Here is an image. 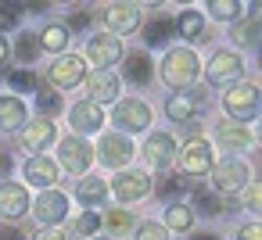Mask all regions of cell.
<instances>
[{
	"label": "cell",
	"mask_w": 262,
	"mask_h": 240,
	"mask_svg": "<svg viewBox=\"0 0 262 240\" xmlns=\"http://www.w3.org/2000/svg\"><path fill=\"white\" fill-rule=\"evenodd\" d=\"M198 54L194 51H187V47H172L169 54H165V61H162V79L172 86V90H183V86H190L194 79H198Z\"/></svg>",
	"instance_id": "cell-1"
},
{
	"label": "cell",
	"mask_w": 262,
	"mask_h": 240,
	"mask_svg": "<svg viewBox=\"0 0 262 240\" xmlns=\"http://www.w3.org/2000/svg\"><path fill=\"white\" fill-rule=\"evenodd\" d=\"M248 183H251V172H248V165L241 158H226V161H219L212 169V186L219 194H241Z\"/></svg>",
	"instance_id": "cell-2"
},
{
	"label": "cell",
	"mask_w": 262,
	"mask_h": 240,
	"mask_svg": "<svg viewBox=\"0 0 262 240\" xmlns=\"http://www.w3.org/2000/svg\"><path fill=\"white\" fill-rule=\"evenodd\" d=\"M223 108H226V115L233 118V122H248V118H255L258 115V90L251 86V83H244V86H233L226 97H223Z\"/></svg>",
	"instance_id": "cell-3"
},
{
	"label": "cell",
	"mask_w": 262,
	"mask_h": 240,
	"mask_svg": "<svg viewBox=\"0 0 262 240\" xmlns=\"http://www.w3.org/2000/svg\"><path fill=\"white\" fill-rule=\"evenodd\" d=\"M112 122L122 129V136H126V133H144L147 122H151V108H147L144 101H133V97H129V101H119Z\"/></svg>",
	"instance_id": "cell-4"
},
{
	"label": "cell",
	"mask_w": 262,
	"mask_h": 240,
	"mask_svg": "<svg viewBox=\"0 0 262 240\" xmlns=\"http://www.w3.org/2000/svg\"><path fill=\"white\" fill-rule=\"evenodd\" d=\"M241 72H244V61L233 51H215L212 61H208V83L212 86H223L230 79H241Z\"/></svg>",
	"instance_id": "cell-5"
},
{
	"label": "cell",
	"mask_w": 262,
	"mask_h": 240,
	"mask_svg": "<svg viewBox=\"0 0 262 240\" xmlns=\"http://www.w3.org/2000/svg\"><path fill=\"white\" fill-rule=\"evenodd\" d=\"M133 143H129V136H122V133H112V136H101V143H97V158L108 165V169H122L129 158H133Z\"/></svg>",
	"instance_id": "cell-6"
},
{
	"label": "cell",
	"mask_w": 262,
	"mask_h": 240,
	"mask_svg": "<svg viewBox=\"0 0 262 240\" xmlns=\"http://www.w3.org/2000/svg\"><path fill=\"white\" fill-rule=\"evenodd\" d=\"M180 169L187 176H208L212 172V147L205 140H190L183 151H180Z\"/></svg>",
	"instance_id": "cell-7"
},
{
	"label": "cell",
	"mask_w": 262,
	"mask_h": 240,
	"mask_svg": "<svg viewBox=\"0 0 262 240\" xmlns=\"http://www.w3.org/2000/svg\"><path fill=\"white\" fill-rule=\"evenodd\" d=\"M112 190H115V197H119L122 204H129V201H140V197L151 190V179H147V172L126 169V172H119V176H115Z\"/></svg>",
	"instance_id": "cell-8"
},
{
	"label": "cell",
	"mask_w": 262,
	"mask_h": 240,
	"mask_svg": "<svg viewBox=\"0 0 262 240\" xmlns=\"http://www.w3.org/2000/svg\"><path fill=\"white\" fill-rule=\"evenodd\" d=\"M33 211H36V222H43V226H58V222L69 215V197L58 194V190H43V194L36 197Z\"/></svg>",
	"instance_id": "cell-9"
},
{
	"label": "cell",
	"mask_w": 262,
	"mask_h": 240,
	"mask_svg": "<svg viewBox=\"0 0 262 240\" xmlns=\"http://www.w3.org/2000/svg\"><path fill=\"white\" fill-rule=\"evenodd\" d=\"M83 76H86V65H83V58H76V54L58 58V61L51 65V83H54V86H61V90L79 86V83H83Z\"/></svg>",
	"instance_id": "cell-10"
},
{
	"label": "cell",
	"mask_w": 262,
	"mask_h": 240,
	"mask_svg": "<svg viewBox=\"0 0 262 240\" xmlns=\"http://www.w3.org/2000/svg\"><path fill=\"white\" fill-rule=\"evenodd\" d=\"M90 161H94V147L86 140H79V136H65L61 140V165L69 172H86Z\"/></svg>",
	"instance_id": "cell-11"
},
{
	"label": "cell",
	"mask_w": 262,
	"mask_h": 240,
	"mask_svg": "<svg viewBox=\"0 0 262 240\" xmlns=\"http://www.w3.org/2000/svg\"><path fill=\"white\" fill-rule=\"evenodd\" d=\"M104 22H108V29H112L115 40H119V36H126V33L137 29V22H140V8H137V4H108Z\"/></svg>",
	"instance_id": "cell-12"
},
{
	"label": "cell",
	"mask_w": 262,
	"mask_h": 240,
	"mask_svg": "<svg viewBox=\"0 0 262 240\" xmlns=\"http://www.w3.org/2000/svg\"><path fill=\"white\" fill-rule=\"evenodd\" d=\"M144 158H147L151 169H165V165H172V158H176V143H172V136H169V133H151L147 143H144Z\"/></svg>",
	"instance_id": "cell-13"
},
{
	"label": "cell",
	"mask_w": 262,
	"mask_h": 240,
	"mask_svg": "<svg viewBox=\"0 0 262 240\" xmlns=\"http://www.w3.org/2000/svg\"><path fill=\"white\" fill-rule=\"evenodd\" d=\"M86 58H90L94 65H101V72H104L108 65H115V61L122 58V43H119L115 36H90Z\"/></svg>",
	"instance_id": "cell-14"
},
{
	"label": "cell",
	"mask_w": 262,
	"mask_h": 240,
	"mask_svg": "<svg viewBox=\"0 0 262 240\" xmlns=\"http://www.w3.org/2000/svg\"><path fill=\"white\" fill-rule=\"evenodd\" d=\"M69 126H72V129H79V133H97V129L104 126V115H101V108H97V104L79 101V104H72V108H69Z\"/></svg>",
	"instance_id": "cell-15"
},
{
	"label": "cell",
	"mask_w": 262,
	"mask_h": 240,
	"mask_svg": "<svg viewBox=\"0 0 262 240\" xmlns=\"http://www.w3.org/2000/svg\"><path fill=\"white\" fill-rule=\"evenodd\" d=\"M26 211H29L26 186H18V183H4V186H0V215H4V219H18Z\"/></svg>",
	"instance_id": "cell-16"
},
{
	"label": "cell",
	"mask_w": 262,
	"mask_h": 240,
	"mask_svg": "<svg viewBox=\"0 0 262 240\" xmlns=\"http://www.w3.org/2000/svg\"><path fill=\"white\" fill-rule=\"evenodd\" d=\"M126 79L129 83H137V86H147L151 79H155V65H151V58L144 54V51H133V54H126Z\"/></svg>",
	"instance_id": "cell-17"
},
{
	"label": "cell",
	"mask_w": 262,
	"mask_h": 240,
	"mask_svg": "<svg viewBox=\"0 0 262 240\" xmlns=\"http://www.w3.org/2000/svg\"><path fill=\"white\" fill-rule=\"evenodd\" d=\"M212 136H215V143H219L223 151H244V147H248V129H244L241 122H219Z\"/></svg>",
	"instance_id": "cell-18"
},
{
	"label": "cell",
	"mask_w": 262,
	"mask_h": 240,
	"mask_svg": "<svg viewBox=\"0 0 262 240\" xmlns=\"http://www.w3.org/2000/svg\"><path fill=\"white\" fill-rule=\"evenodd\" d=\"M119 97V79L112 72H94L90 76V104H104V101H115Z\"/></svg>",
	"instance_id": "cell-19"
},
{
	"label": "cell",
	"mask_w": 262,
	"mask_h": 240,
	"mask_svg": "<svg viewBox=\"0 0 262 240\" xmlns=\"http://www.w3.org/2000/svg\"><path fill=\"white\" fill-rule=\"evenodd\" d=\"M54 140V122H29L26 129H22V147L26 151H43L47 143Z\"/></svg>",
	"instance_id": "cell-20"
},
{
	"label": "cell",
	"mask_w": 262,
	"mask_h": 240,
	"mask_svg": "<svg viewBox=\"0 0 262 240\" xmlns=\"http://www.w3.org/2000/svg\"><path fill=\"white\" fill-rule=\"evenodd\" d=\"M26 179L33 183V186H51L54 179H58V165L51 161V158H29L26 161Z\"/></svg>",
	"instance_id": "cell-21"
},
{
	"label": "cell",
	"mask_w": 262,
	"mask_h": 240,
	"mask_svg": "<svg viewBox=\"0 0 262 240\" xmlns=\"http://www.w3.org/2000/svg\"><path fill=\"white\" fill-rule=\"evenodd\" d=\"M255 8H258V4H251L248 22H233V29H230V40L241 43V47H255V43H258V11H255Z\"/></svg>",
	"instance_id": "cell-22"
},
{
	"label": "cell",
	"mask_w": 262,
	"mask_h": 240,
	"mask_svg": "<svg viewBox=\"0 0 262 240\" xmlns=\"http://www.w3.org/2000/svg\"><path fill=\"white\" fill-rule=\"evenodd\" d=\"M194 111H198L194 93H172V97L165 101V115H169L172 122H190V118H194Z\"/></svg>",
	"instance_id": "cell-23"
},
{
	"label": "cell",
	"mask_w": 262,
	"mask_h": 240,
	"mask_svg": "<svg viewBox=\"0 0 262 240\" xmlns=\"http://www.w3.org/2000/svg\"><path fill=\"white\" fill-rule=\"evenodd\" d=\"M26 122V104L18 97H0V129H18Z\"/></svg>",
	"instance_id": "cell-24"
},
{
	"label": "cell",
	"mask_w": 262,
	"mask_h": 240,
	"mask_svg": "<svg viewBox=\"0 0 262 240\" xmlns=\"http://www.w3.org/2000/svg\"><path fill=\"white\" fill-rule=\"evenodd\" d=\"M76 197L86 204V208H97L104 197H108V186H104V179H97V176H90V179H83L79 183V190H76Z\"/></svg>",
	"instance_id": "cell-25"
},
{
	"label": "cell",
	"mask_w": 262,
	"mask_h": 240,
	"mask_svg": "<svg viewBox=\"0 0 262 240\" xmlns=\"http://www.w3.org/2000/svg\"><path fill=\"white\" fill-rule=\"evenodd\" d=\"M176 29L183 33V40H205V18L198 15V11H183L180 15V22H176Z\"/></svg>",
	"instance_id": "cell-26"
},
{
	"label": "cell",
	"mask_w": 262,
	"mask_h": 240,
	"mask_svg": "<svg viewBox=\"0 0 262 240\" xmlns=\"http://www.w3.org/2000/svg\"><path fill=\"white\" fill-rule=\"evenodd\" d=\"M36 40H40L43 51H54V54H58V51L69 47V29H65V26H47L43 33H36Z\"/></svg>",
	"instance_id": "cell-27"
},
{
	"label": "cell",
	"mask_w": 262,
	"mask_h": 240,
	"mask_svg": "<svg viewBox=\"0 0 262 240\" xmlns=\"http://www.w3.org/2000/svg\"><path fill=\"white\" fill-rule=\"evenodd\" d=\"M190 222H194L190 204L172 201V204H169V211H165V226H169V229H190Z\"/></svg>",
	"instance_id": "cell-28"
},
{
	"label": "cell",
	"mask_w": 262,
	"mask_h": 240,
	"mask_svg": "<svg viewBox=\"0 0 262 240\" xmlns=\"http://www.w3.org/2000/svg\"><path fill=\"white\" fill-rule=\"evenodd\" d=\"M36 54H40V40H36V33H22V36L15 40V58H18L22 65H29V61H36Z\"/></svg>",
	"instance_id": "cell-29"
},
{
	"label": "cell",
	"mask_w": 262,
	"mask_h": 240,
	"mask_svg": "<svg viewBox=\"0 0 262 240\" xmlns=\"http://www.w3.org/2000/svg\"><path fill=\"white\" fill-rule=\"evenodd\" d=\"M169 33H172V22L169 18H155L151 26H147V47H165L169 43Z\"/></svg>",
	"instance_id": "cell-30"
},
{
	"label": "cell",
	"mask_w": 262,
	"mask_h": 240,
	"mask_svg": "<svg viewBox=\"0 0 262 240\" xmlns=\"http://www.w3.org/2000/svg\"><path fill=\"white\" fill-rule=\"evenodd\" d=\"M194 204H198L205 215H219V211H226V208L219 204V197H215L208 186H198V190H194Z\"/></svg>",
	"instance_id": "cell-31"
},
{
	"label": "cell",
	"mask_w": 262,
	"mask_h": 240,
	"mask_svg": "<svg viewBox=\"0 0 262 240\" xmlns=\"http://www.w3.org/2000/svg\"><path fill=\"white\" fill-rule=\"evenodd\" d=\"M212 8V18H223V22H233V18H241V4L237 0H215V4H208Z\"/></svg>",
	"instance_id": "cell-32"
},
{
	"label": "cell",
	"mask_w": 262,
	"mask_h": 240,
	"mask_svg": "<svg viewBox=\"0 0 262 240\" xmlns=\"http://www.w3.org/2000/svg\"><path fill=\"white\" fill-rule=\"evenodd\" d=\"M36 111L43 115V122L51 118V115H58L61 111V97L58 93H36Z\"/></svg>",
	"instance_id": "cell-33"
},
{
	"label": "cell",
	"mask_w": 262,
	"mask_h": 240,
	"mask_svg": "<svg viewBox=\"0 0 262 240\" xmlns=\"http://www.w3.org/2000/svg\"><path fill=\"white\" fill-rule=\"evenodd\" d=\"M129 226H133L129 208H112V211H108V229H112V233H126Z\"/></svg>",
	"instance_id": "cell-34"
},
{
	"label": "cell",
	"mask_w": 262,
	"mask_h": 240,
	"mask_svg": "<svg viewBox=\"0 0 262 240\" xmlns=\"http://www.w3.org/2000/svg\"><path fill=\"white\" fill-rule=\"evenodd\" d=\"M11 90H22V93H29V90H40V79L33 76V72H11Z\"/></svg>",
	"instance_id": "cell-35"
},
{
	"label": "cell",
	"mask_w": 262,
	"mask_h": 240,
	"mask_svg": "<svg viewBox=\"0 0 262 240\" xmlns=\"http://www.w3.org/2000/svg\"><path fill=\"white\" fill-rule=\"evenodd\" d=\"M137 240H169L162 222H140L137 226Z\"/></svg>",
	"instance_id": "cell-36"
},
{
	"label": "cell",
	"mask_w": 262,
	"mask_h": 240,
	"mask_svg": "<svg viewBox=\"0 0 262 240\" xmlns=\"http://www.w3.org/2000/svg\"><path fill=\"white\" fill-rule=\"evenodd\" d=\"M176 194H180V179H176V176H165V179L158 183V197H165V201H172Z\"/></svg>",
	"instance_id": "cell-37"
},
{
	"label": "cell",
	"mask_w": 262,
	"mask_h": 240,
	"mask_svg": "<svg viewBox=\"0 0 262 240\" xmlns=\"http://www.w3.org/2000/svg\"><path fill=\"white\" fill-rule=\"evenodd\" d=\"M15 18H18V4H0V33L11 29Z\"/></svg>",
	"instance_id": "cell-38"
},
{
	"label": "cell",
	"mask_w": 262,
	"mask_h": 240,
	"mask_svg": "<svg viewBox=\"0 0 262 240\" xmlns=\"http://www.w3.org/2000/svg\"><path fill=\"white\" fill-rule=\"evenodd\" d=\"M76 229H79L83 236H94V229H97V211H86V215H79Z\"/></svg>",
	"instance_id": "cell-39"
},
{
	"label": "cell",
	"mask_w": 262,
	"mask_h": 240,
	"mask_svg": "<svg viewBox=\"0 0 262 240\" xmlns=\"http://www.w3.org/2000/svg\"><path fill=\"white\" fill-rule=\"evenodd\" d=\"M258 236H262L258 222H248V226H241V233H237V240H258Z\"/></svg>",
	"instance_id": "cell-40"
},
{
	"label": "cell",
	"mask_w": 262,
	"mask_h": 240,
	"mask_svg": "<svg viewBox=\"0 0 262 240\" xmlns=\"http://www.w3.org/2000/svg\"><path fill=\"white\" fill-rule=\"evenodd\" d=\"M33 240H69V233H61V229H47V233H36Z\"/></svg>",
	"instance_id": "cell-41"
},
{
	"label": "cell",
	"mask_w": 262,
	"mask_h": 240,
	"mask_svg": "<svg viewBox=\"0 0 262 240\" xmlns=\"http://www.w3.org/2000/svg\"><path fill=\"white\" fill-rule=\"evenodd\" d=\"M86 26H90V15H86V11H79V15L69 22V29H86Z\"/></svg>",
	"instance_id": "cell-42"
},
{
	"label": "cell",
	"mask_w": 262,
	"mask_h": 240,
	"mask_svg": "<svg viewBox=\"0 0 262 240\" xmlns=\"http://www.w3.org/2000/svg\"><path fill=\"white\" fill-rule=\"evenodd\" d=\"M8 54H11V47H8L4 36H0V72H4V65H8Z\"/></svg>",
	"instance_id": "cell-43"
},
{
	"label": "cell",
	"mask_w": 262,
	"mask_h": 240,
	"mask_svg": "<svg viewBox=\"0 0 262 240\" xmlns=\"http://www.w3.org/2000/svg\"><path fill=\"white\" fill-rule=\"evenodd\" d=\"M248 204H251V211H258V186L251 183V190H248Z\"/></svg>",
	"instance_id": "cell-44"
},
{
	"label": "cell",
	"mask_w": 262,
	"mask_h": 240,
	"mask_svg": "<svg viewBox=\"0 0 262 240\" xmlns=\"http://www.w3.org/2000/svg\"><path fill=\"white\" fill-rule=\"evenodd\" d=\"M0 240H22V233H18V229H8V226H4V229H0Z\"/></svg>",
	"instance_id": "cell-45"
},
{
	"label": "cell",
	"mask_w": 262,
	"mask_h": 240,
	"mask_svg": "<svg viewBox=\"0 0 262 240\" xmlns=\"http://www.w3.org/2000/svg\"><path fill=\"white\" fill-rule=\"evenodd\" d=\"M11 165H15V161H11V154H0V176L11 172Z\"/></svg>",
	"instance_id": "cell-46"
},
{
	"label": "cell",
	"mask_w": 262,
	"mask_h": 240,
	"mask_svg": "<svg viewBox=\"0 0 262 240\" xmlns=\"http://www.w3.org/2000/svg\"><path fill=\"white\" fill-rule=\"evenodd\" d=\"M194 240H219V236H212V233H198Z\"/></svg>",
	"instance_id": "cell-47"
},
{
	"label": "cell",
	"mask_w": 262,
	"mask_h": 240,
	"mask_svg": "<svg viewBox=\"0 0 262 240\" xmlns=\"http://www.w3.org/2000/svg\"><path fill=\"white\" fill-rule=\"evenodd\" d=\"M94 240H104V236H94Z\"/></svg>",
	"instance_id": "cell-48"
}]
</instances>
